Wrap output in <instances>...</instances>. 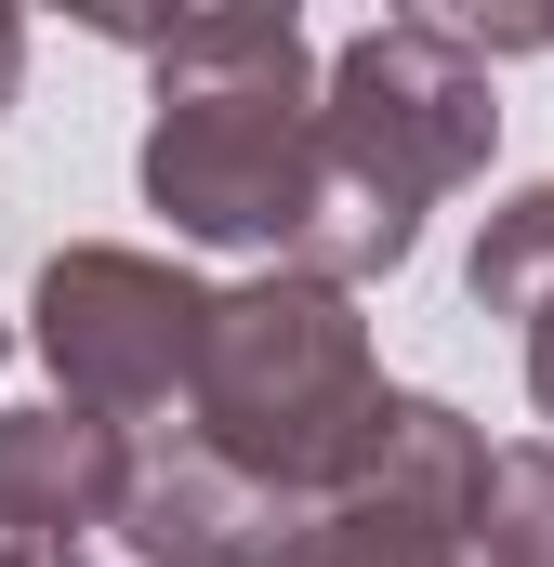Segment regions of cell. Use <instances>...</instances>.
I'll use <instances>...</instances> for the list:
<instances>
[{
  "label": "cell",
  "mask_w": 554,
  "mask_h": 567,
  "mask_svg": "<svg viewBox=\"0 0 554 567\" xmlns=\"http://www.w3.org/2000/svg\"><path fill=\"white\" fill-rule=\"evenodd\" d=\"M502 145V80L449 13H383L317 66V172L277 265L317 290H370L422 251V212L462 198Z\"/></svg>",
  "instance_id": "obj_1"
},
{
  "label": "cell",
  "mask_w": 554,
  "mask_h": 567,
  "mask_svg": "<svg viewBox=\"0 0 554 567\" xmlns=\"http://www.w3.org/2000/svg\"><path fill=\"white\" fill-rule=\"evenodd\" d=\"M145 66H158V106H145V212L198 251H277L290 212H304V172H317V53L290 27V0L252 13H172L133 27Z\"/></svg>",
  "instance_id": "obj_2"
},
{
  "label": "cell",
  "mask_w": 554,
  "mask_h": 567,
  "mask_svg": "<svg viewBox=\"0 0 554 567\" xmlns=\"http://www.w3.org/2000/svg\"><path fill=\"white\" fill-rule=\"evenodd\" d=\"M383 357H370V317L357 290H317L265 265V278L212 290V330H198V383H185V449L238 462L277 502H330L357 475V449L383 423Z\"/></svg>",
  "instance_id": "obj_3"
},
{
  "label": "cell",
  "mask_w": 554,
  "mask_h": 567,
  "mask_svg": "<svg viewBox=\"0 0 554 567\" xmlns=\"http://www.w3.org/2000/svg\"><path fill=\"white\" fill-rule=\"evenodd\" d=\"M198 330H212V278L120 251V238H66L27 290V343L53 357V410H93L106 435L185 423Z\"/></svg>",
  "instance_id": "obj_4"
},
{
  "label": "cell",
  "mask_w": 554,
  "mask_h": 567,
  "mask_svg": "<svg viewBox=\"0 0 554 567\" xmlns=\"http://www.w3.org/2000/svg\"><path fill=\"white\" fill-rule=\"evenodd\" d=\"M475 515H489V435L449 396H383L357 475L304 502L290 567H475Z\"/></svg>",
  "instance_id": "obj_5"
},
{
  "label": "cell",
  "mask_w": 554,
  "mask_h": 567,
  "mask_svg": "<svg viewBox=\"0 0 554 567\" xmlns=\"http://www.w3.org/2000/svg\"><path fill=\"white\" fill-rule=\"evenodd\" d=\"M290 528H304V502H277L238 462L172 435V449H133V488H120L106 542H133V567H290Z\"/></svg>",
  "instance_id": "obj_6"
},
{
  "label": "cell",
  "mask_w": 554,
  "mask_h": 567,
  "mask_svg": "<svg viewBox=\"0 0 554 567\" xmlns=\"http://www.w3.org/2000/svg\"><path fill=\"white\" fill-rule=\"evenodd\" d=\"M133 488V435H106L93 410H0V528L27 542V567H80L120 528Z\"/></svg>",
  "instance_id": "obj_7"
},
{
  "label": "cell",
  "mask_w": 554,
  "mask_h": 567,
  "mask_svg": "<svg viewBox=\"0 0 554 567\" xmlns=\"http://www.w3.org/2000/svg\"><path fill=\"white\" fill-rule=\"evenodd\" d=\"M462 290H475V317H554V172L542 185H515L489 225H475V265H462Z\"/></svg>",
  "instance_id": "obj_8"
},
{
  "label": "cell",
  "mask_w": 554,
  "mask_h": 567,
  "mask_svg": "<svg viewBox=\"0 0 554 567\" xmlns=\"http://www.w3.org/2000/svg\"><path fill=\"white\" fill-rule=\"evenodd\" d=\"M529 410L554 423V317H529Z\"/></svg>",
  "instance_id": "obj_9"
},
{
  "label": "cell",
  "mask_w": 554,
  "mask_h": 567,
  "mask_svg": "<svg viewBox=\"0 0 554 567\" xmlns=\"http://www.w3.org/2000/svg\"><path fill=\"white\" fill-rule=\"evenodd\" d=\"M13 80H27V27L0 13V106H13Z\"/></svg>",
  "instance_id": "obj_10"
},
{
  "label": "cell",
  "mask_w": 554,
  "mask_h": 567,
  "mask_svg": "<svg viewBox=\"0 0 554 567\" xmlns=\"http://www.w3.org/2000/svg\"><path fill=\"white\" fill-rule=\"evenodd\" d=\"M0 567H27V542H13V528H0Z\"/></svg>",
  "instance_id": "obj_11"
},
{
  "label": "cell",
  "mask_w": 554,
  "mask_h": 567,
  "mask_svg": "<svg viewBox=\"0 0 554 567\" xmlns=\"http://www.w3.org/2000/svg\"><path fill=\"white\" fill-rule=\"evenodd\" d=\"M0 357H13V317H0Z\"/></svg>",
  "instance_id": "obj_12"
}]
</instances>
